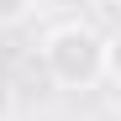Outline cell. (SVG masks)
Masks as SVG:
<instances>
[{
  "mask_svg": "<svg viewBox=\"0 0 121 121\" xmlns=\"http://www.w3.org/2000/svg\"><path fill=\"white\" fill-rule=\"evenodd\" d=\"M42 69L63 90H90L95 79L111 74V37L90 21H58L42 37Z\"/></svg>",
  "mask_w": 121,
  "mask_h": 121,
  "instance_id": "cell-1",
  "label": "cell"
},
{
  "mask_svg": "<svg viewBox=\"0 0 121 121\" xmlns=\"http://www.w3.org/2000/svg\"><path fill=\"white\" fill-rule=\"evenodd\" d=\"M32 11V0H0V21H21Z\"/></svg>",
  "mask_w": 121,
  "mask_h": 121,
  "instance_id": "cell-2",
  "label": "cell"
},
{
  "mask_svg": "<svg viewBox=\"0 0 121 121\" xmlns=\"http://www.w3.org/2000/svg\"><path fill=\"white\" fill-rule=\"evenodd\" d=\"M11 111H16V95H11L5 79H0V121H11Z\"/></svg>",
  "mask_w": 121,
  "mask_h": 121,
  "instance_id": "cell-3",
  "label": "cell"
}]
</instances>
